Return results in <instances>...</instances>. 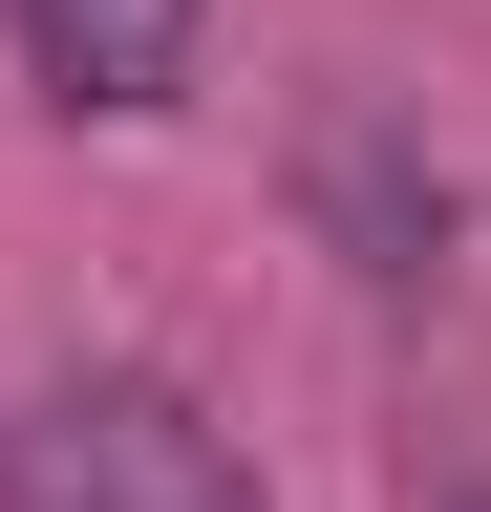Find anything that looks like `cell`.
Here are the masks:
<instances>
[{"label":"cell","mask_w":491,"mask_h":512,"mask_svg":"<svg viewBox=\"0 0 491 512\" xmlns=\"http://www.w3.org/2000/svg\"><path fill=\"white\" fill-rule=\"evenodd\" d=\"M0 22H22V64L65 107H171L193 86V0H0Z\"/></svg>","instance_id":"2"},{"label":"cell","mask_w":491,"mask_h":512,"mask_svg":"<svg viewBox=\"0 0 491 512\" xmlns=\"http://www.w3.org/2000/svg\"><path fill=\"white\" fill-rule=\"evenodd\" d=\"M0 491H22V512H278L257 470H235V427L193 406V384H150V363L43 384L22 448H0Z\"/></svg>","instance_id":"1"}]
</instances>
